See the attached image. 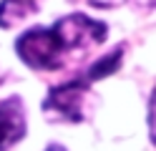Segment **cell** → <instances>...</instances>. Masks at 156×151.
<instances>
[{
  "label": "cell",
  "mask_w": 156,
  "mask_h": 151,
  "mask_svg": "<svg viewBox=\"0 0 156 151\" xmlns=\"http://www.w3.org/2000/svg\"><path fill=\"white\" fill-rule=\"evenodd\" d=\"M15 53L33 70H55L61 68L66 53H71L58 25L33 28L15 40Z\"/></svg>",
  "instance_id": "obj_1"
},
{
  "label": "cell",
  "mask_w": 156,
  "mask_h": 151,
  "mask_svg": "<svg viewBox=\"0 0 156 151\" xmlns=\"http://www.w3.org/2000/svg\"><path fill=\"white\" fill-rule=\"evenodd\" d=\"M91 88V81L86 76H78V78H71L61 86H53L48 91V96L43 101V111L45 113H53L55 118L61 121H78L83 118V101H86V93Z\"/></svg>",
  "instance_id": "obj_2"
},
{
  "label": "cell",
  "mask_w": 156,
  "mask_h": 151,
  "mask_svg": "<svg viewBox=\"0 0 156 151\" xmlns=\"http://www.w3.org/2000/svg\"><path fill=\"white\" fill-rule=\"evenodd\" d=\"M58 30H61V35L66 40L68 50H86L91 45H98L106 40V35H108V28H106V23H101V20H93L88 15L83 13H73V15H66L58 20Z\"/></svg>",
  "instance_id": "obj_3"
},
{
  "label": "cell",
  "mask_w": 156,
  "mask_h": 151,
  "mask_svg": "<svg viewBox=\"0 0 156 151\" xmlns=\"http://www.w3.org/2000/svg\"><path fill=\"white\" fill-rule=\"evenodd\" d=\"M25 136V108L20 98H5L0 103V151L13 149Z\"/></svg>",
  "instance_id": "obj_4"
},
{
  "label": "cell",
  "mask_w": 156,
  "mask_h": 151,
  "mask_svg": "<svg viewBox=\"0 0 156 151\" xmlns=\"http://www.w3.org/2000/svg\"><path fill=\"white\" fill-rule=\"evenodd\" d=\"M41 10V0H3L0 3V28H13Z\"/></svg>",
  "instance_id": "obj_5"
},
{
  "label": "cell",
  "mask_w": 156,
  "mask_h": 151,
  "mask_svg": "<svg viewBox=\"0 0 156 151\" xmlns=\"http://www.w3.org/2000/svg\"><path fill=\"white\" fill-rule=\"evenodd\" d=\"M121 56H123V48H119V50H111L108 56H103L101 60H96V63L86 70V78L91 81H101V78H106V76H111L113 70H119V66H121Z\"/></svg>",
  "instance_id": "obj_6"
},
{
  "label": "cell",
  "mask_w": 156,
  "mask_h": 151,
  "mask_svg": "<svg viewBox=\"0 0 156 151\" xmlns=\"http://www.w3.org/2000/svg\"><path fill=\"white\" fill-rule=\"evenodd\" d=\"M149 131H151V141L156 144V88H154L151 101H149Z\"/></svg>",
  "instance_id": "obj_7"
},
{
  "label": "cell",
  "mask_w": 156,
  "mask_h": 151,
  "mask_svg": "<svg viewBox=\"0 0 156 151\" xmlns=\"http://www.w3.org/2000/svg\"><path fill=\"white\" fill-rule=\"evenodd\" d=\"M88 3L93 8H116V5H121L123 0H88Z\"/></svg>",
  "instance_id": "obj_8"
},
{
  "label": "cell",
  "mask_w": 156,
  "mask_h": 151,
  "mask_svg": "<svg viewBox=\"0 0 156 151\" xmlns=\"http://www.w3.org/2000/svg\"><path fill=\"white\" fill-rule=\"evenodd\" d=\"M45 151H66V149H63V146H61V144H51V146H48V149H45Z\"/></svg>",
  "instance_id": "obj_9"
},
{
  "label": "cell",
  "mask_w": 156,
  "mask_h": 151,
  "mask_svg": "<svg viewBox=\"0 0 156 151\" xmlns=\"http://www.w3.org/2000/svg\"><path fill=\"white\" fill-rule=\"evenodd\" d=\"M144 3H146V5H156V0H144Z\"/></svg>",
  "instance_id": "obj_10"
}]
</instances>
